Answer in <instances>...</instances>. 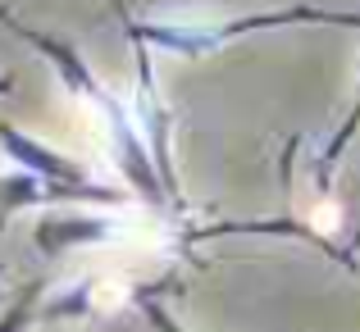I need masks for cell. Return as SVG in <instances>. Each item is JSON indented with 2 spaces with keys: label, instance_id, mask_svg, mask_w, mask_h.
<instances>
[{
  "label": "cell",
  "instance_id": "cell-6",
  "mask_svg": "<svg viewBox=\"0 0 360 332\" xmlns=\"http://www.w3.org/2000/svg\"><path fill=\"white\" fill-rule=\"evenodd\" d=\"M356 132H360V87H356V100H352V109H347V119H342V128L328 137V146L319 150V168H324V178H328V168L342 159V150L356 141Z\"/></svg>",
  "mask_w": 360,
  "mask_h": 332
},
{
  "label": "cell",
  "instance_id": "cell-7",
  "mask_svg": "<svg viewBox=\"0 0 360 332\" xmlns=\"http://www.w3.org/2000/svg\"><path fill=\"white\" fill-rule=\"evenodd\" d=\"M141 319H146V324L155 328V332H187V328L178 324V319L169 314L165 305H160V300H141Z\"/></svg>",
  "mask_w": 360,
  "mask_h": 332
},
{
  "label": "cell",
  "instance_id": "cell-5",
  "mask_svg": "<svg viewBox=\"0 0 360 332\" xmlns=\"http://www.w3.org/2000/svg\"><path fill=\"white\" fill-rule=\"evenodd\" d=\"M37 300H41V287H37V282H27L18 296H9L5 310H0V332H23L37 314Z\"/></svg>",
  "mask_w": 360,
  "mask_h": 332
},
{
  "label": "cell",
  "instance_id": "cell-3",
  "mask_svg": "<svg viewBox=\"0 0 360 332\" xmlns=\"http://www.w3.org/2000/svg\"><path fill=\"white\" fill-rule=\"evenodd\" d=\"M123 27H128L132 46H160L169 55H205L246 32H269V27H360V14L283 5V9H260V14H238L229 23H137V18H123Z\"/></svg>",
  "mask_w": 360,
  "mask_h": 332
},
{
  "label": "cell",
  "instance_id": "cell-8",
  "mask_svg": "<svg viewBox=\"0 0 360 332\" xmlns=\"http://www.w3.org/2000/svg\"><path fill=\"white\" fill-rule=\"evenodd\" d=\"M9 91H14V73H5V78H0V96H9Z\"/></svg>",
  "mask_w": 360,
  "mask_h": 332
},
{
  "label": "cell",
  "instance_id": "cell-4",
  "mask_svg": "<svg viewBox=\"0 0 360 332\" xmlns=\"http://www.w3.org/2000/svg\"><path fill=\"white\" fill-rule=\"evenodd\" d=\"M119 232L115 219H91V214H41L32 227V241L41 255H64L73 246H101Z\"/></svg>",
  "mask_w": 360,
  "mask_h": 332
},
{
  "label": "cell",
  "instance_id": "cell-1",
  "mask_svg": "<svg viewBox=\"0 0 360 332\" xmlns=\"http://www.w3.org/2000/svg\"><path fill=\"white\" fill-rule=\"evenodd\" d=\"M0 27H9L14 36H23L27 46H37V51L55 64V73H60L64 87L101 109V119H105V128H110V141H115V164H119L123 182H128L141 201H150L155 210H165V205H169V187H165V178H160L155 159H150V146H146V137H141V123H132V114L123 109V100L96 78V73H91V64L82 60L69 41H60V36H51V32H37V27L18 23L9 9H0Z\"/></svg>",
  "mask_w": 360,
  "mask_h": 332
},
{
  "label": "cell",
  "instance_id": "cell-9",
  "mask_svg": "<svg viewBox=\"0 0 360 332\" xmlns=\"http://www.w3.org/2000/svg\"><path fill=\"white\" fill-rule=\"evenodd\" d=\"M0 300H5V291H0Z\"/></svg>",
  "mask_w": 360,
  "mask_h": 332
},
{
  "label": "cell",
  "instance_id": "cell-2",
  "mask_svg": "<svg viewBox=\"0 0 360 332\" xmlns=\"http://www.w3.org/2000/svg\"><path fill=\"white\" fill-rule=\"evenodd\" d=\"M0 150L5 159H14L18 178H5L0 182V210H23V205H41V210H55V205H123L128 196L119 187H105L78 164L64 150L37 141L32 132H23L18 123L0 119Z\"/></svg>",
  "mask_w": 360,
  "mask_h": 332
}]
</instances>
